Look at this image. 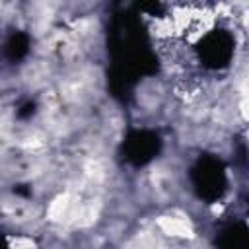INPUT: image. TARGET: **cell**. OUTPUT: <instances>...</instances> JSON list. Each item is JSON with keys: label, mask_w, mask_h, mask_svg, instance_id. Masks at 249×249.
I'll return each mask as SVG.
<instances>
[{"label": "cell", "mask_w": 249, "mask_h": 249, "mask_svg": "<svg viewBox=\"0 0 249 249\" xmlns=\"http://www.w3.org/2000/svg\"><path fill=\"white\" fill-rule=\"evenodd\" d=\"M198 185L204 191V195L212 193V196H220L224 189V171L220 163L216 161H204L198 169Z\"/></svg>", "instance_id": "cell-1"}]
</instances>
